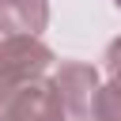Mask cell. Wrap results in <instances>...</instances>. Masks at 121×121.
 I'll list each match as a JSON object with an SVG mask.
<instances>
[{"mask_svg": "<svg viewBox=\"0 0 121 121\" xmlns=\"http://www.w3.org/2000/svg\"><path fill=\"white\" fill-rule=\"evenodd\" d=\"M53 53L34 34H4L0 38V102L26 79L42 76L49 68Z\"/></svg>", "mask_w": 121, "mask_h": 121, "instance_id": "obj_1", "label": "cell"}, {"mask_svg": "<svg viewBox=\"0 0 121 121\" xmlns=\"http://www.w3.org/2000/svg\"><path fill=\"white\" fill-rule=\"evenodd\" d=\"M68 110L60 102L57 83L49 79H26L0 102V121H64Z\"/></svg>", "mask_w": 121, "mask_h": 121, "instance_id": "obj_2", "label": "cell"}, {"mask_svg": "<svg viewBox=\"0 0 121 121\" xmlns=\"http://www.w3.org/2000/svg\"><path fill=\"white\" fill-rule=\"evenodd\" d=\"M57 91H60V102L68 110V117H87L91 113V98H95V87H98V76L91 64H60L57 72Z\"/></svg>", "mask_w": 121, "mask_h": 121, "instance_id": "obj_3", "label": "cell"}, {"mask_svg": "<svg viewBox=\"0 0 121 121\" xmlns=\"http://www.w3.org/2000/svg\"><path fill=\"white\" fill-rule=\"evenodd\" d=\"M45 19V0H0V34H38Z\"/></svg>", "mask_w": 121, "mask_h": 121, "instance_id": "obj_4", "label": "cell"}, {"mask_svg": "<svg viewBox=\"0 0 121 121\" xmlns=\"http://www.w3.org/2000/svg\"><path fill=\"white\" fill-rule=\"evenodd\" d=\"M91 117L95 121H121V79H110L106 87H95Z\"/></svg>", "mask_w": 121, "mask_h": 121, "instance_id": "obj_5", "label": "cell"}, {"mask_svg": "<svg viewBox=\"0 0 121 121\" xmlns=\"http://www.w3.org/2000/svg\"><path fill=\"white\" fill-rule=\"evenodd\" d=\"M106 72H110V79H121V38L110 42V49H106Z\"/></svg>", "mask_w": 121, "mask_h": 121, "instance_id": "obj_6", "label": "cell"}, {"mask_svg": "<svg viewBox=\"0 0 121 121\" xmlns=\"http://www.w3.org/2000/svg\"><path fill=\"white\" fill-rule=\"evenodd\" d=\"M113 4H117V8H121V0H113Z\"/></svg>", "mask_w": 121, "mask_h": 121, "instance_id": "obj_7", "label": "cell"}]
</instances>
